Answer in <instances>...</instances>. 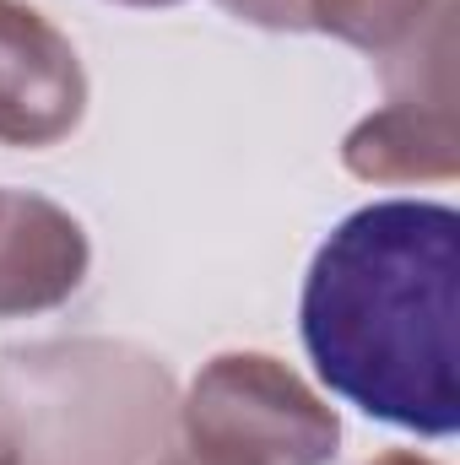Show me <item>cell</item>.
Returning <instances> with one entry per match:
<instances>
[{
    "label": "cell",
    "mask_w": 460,
    "mask_h": 465,
    "mask_svg": "<svg viewBox=\"0 0 460 465\" xmlns=\"http://www.w3.org/2000/svg\"><path fill=\"white\" fill-rule=\"evenodd\" d=\"M368 465H439V460H428L417 450H390V455H379V460H368Z\"/></svg>",
    "instance_id": "cell-8"
},
{
    "label": "cell",
    "mask_w": 460,
    "mask_h": 465,
    "mask_svg": "<svg viewBox=\"0 0 460 465\" xmlns=\"http://www.w3.org/2000/svg\"><path fill=\"white\" fill-rule=\"evenodd\" d=\"M460 217L445 201H374L331 232L304 276V347L357 411L450 439L455 390Z\"/></svg>",
    "instance_id": "cell-1"
},
{
    "label": "cell",
    "mask_w": 460,
    "mask_h": 465,
    "mask_svg": "<svg viewBox=\"0 0 460 465\" xmlns=\"http://www.w3.org/2000/svg\"><path fill=\"white\" fill-rule=\"evenodd\" d=\"M119 5H174V0H119Z\"/></svg>",
    "instance_id": "cell-11"
},
{
    "label": "cell",
    "mask_w": 460,
    "mask_h": 465,
    "mask_svg": "<svg viewBox=\"0 0 460 465\" xmlns=\"http://www.w3.org/2000/svg\"><path fill=\"white\" fill-rule=\"evenodd\" d=\"M185 450L212 465H331L342 417L287 362L223 351L201 362L179 401Z\"/></svg>",
    "instance_id": "cell-2"
},
{
    "label": "cell",
    "mask_w": 460,
    "mask_h": 465,
    "mask_svg": "<svg viewBox=\"0 0 460 465\" xmlns=\"http://www.w3.org/2000/svg\"><path fill=\"white\" fill-rule=\"evenodd\" d=\"M0 465H22V444H16L5 428H0Z\"/></svg>",
    "instance_id": "cell-9"
},
{
    "label": "cell",
    "mask_w": 460,
    "mask_h": 465,
    "mask_svg": "<svg viewBox=\"0 0 460 465\" xmlns=\"http://www.w3.org/2000/svg\"><path fill=\"white\" fill-rule=\"evenodd\" d=\"M87 228L65 206L33 190H0V320L71 303V292L87 282Z\"/></svg>",
    "instance_id": "cell-4"
},
{
    "label": "cell",
    "mask_w": 460,
    "mask_h": 465,
    "mask_svg": "<svg viewBox=\"0 0 460 465\" xmlns=\"http://www.w3.org/2000/svg\"><path fill=\"white\" fill-rule=\"evenodd\" d=\"M87 114V71L76 44L33 5L0 0V141L55 146Z\"/></svg>",
    "instance_id": "cell-3"
},
{
    "label": "cell",
    "mask_w": 460,
    "mask_h": 465,
    "mask_svg": "<svg viewBox=\"0 0 460 465\" xmlns=\"http://www.w3.org/2000/svg\"><path fill=\"white\" fill-rule=\"evenodd\" d=\"M342 163L363 184H450L460 173V109L385 98L346 130Z\"/></svg>",
    "instance_id": "cell-5"
},
{
    "label": "cell",
    "mask_w": 460,
    "mask_h": 465,
    "mask_svg": "<svg viewBox=\"0 0 460 465\" xmlns=\"http://www.w3.org/2000/svg\"><path fill=\"white\" fill-rule=\"evenodd\" d=\"M217 5L265 33H309V0H217Z\"/></svg>",
    "instance_id": "cell-7"
},
{
    "label": "cell",
    "mask_w": 460,
    "mask_h": 465,
    "mask_svg": "<svg viewBox=\"0 0 460 465\" xmlns=\"http://www.w3.org/2000/svg\"><path fill=\"white\" fill-rule=\"evenodd\" d=\"M152 465H212V460H201V455H190V450H174V455H157Z\"/></svg>",
    "instance_id": "cell-10"
},
{
    "label": "cell",
    "mask_w": 460,
    "mask_h": 465,
    "mask_svg": "<svg viewBox=\"0 0 460 465\" xmlns=\"http://www.w3.org/2000/svg\"><path fill=\"white\" fill-rule=\"evenodd\" d=\"M434 5L439 0H309V27L385 60L434 16Z\"/></svg>",
    "instance_id": "cell-6"
}]
</instances>
